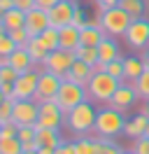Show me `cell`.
Wrapping results in <instances>:
<instances>
[{
    "instance_id": "1",
    "label": "cell",
    "mask_w": 149,
    "mask_h": 154,
    "mask_svg": "<svg viewBox=\"0 0 149 154\" xmlns=\"http://www.w3.org/2000/svg\"><path fill=\"white\" fill-rule=\"evenodd\" d=\"M96 115H98V107L93 100H84L77 107H72L70 112H65V131L72 135H91L93 126H96Z\"/></svg>"
},
{
    "instance_id": "2",
    "label": "cell",
    "mask_w": 149,
    "mask_h": 154,
    "mask_svg": "<svg viewBox=\"0 0 149 154\" xmlns=\"http://www.w3.org/2000/svg\"><path fill=\"white\" fill-rule=\"evenodd\" d=\"M126 119H128L126 112H121L112 105H102L98 107L96 126H93L91 135H96V138H119V135H123Z\"/></svg>"
},
{
    "instance_id": "3",
    "label": "cell",
    "mask_w": 149,
    "mask_h": 154,
    "mask_svg": "<svg viewBox=\"0 0 149 154\" xmlns=\"http://www.w3.org/2000/svg\"><path fill=\"white\" fill-rule=\"evenodd\" d=\"M96 21L100 23V28L105 30V35H110V38H123L133 19H130V14L123 10V7L112 5V7L98 10V19Z\"/></svg>"
},
{
    "instance_id": "4",
    "label": "cell",
    "mask_w": 149,
    "mask_h": 154,
    "mask_svg": "<svg viewBox=\"0 0 149 154\" xmlns=\"http://www.w3.org/2000/svg\"><path fill=\"white\" fill-rule=\"evenodd\" d=\"M121 82H123V79L112 77L107 70H102V72H93L91 79H89V84H86L89 100L98 103V105H107V103H110V98L114 96V91L119 89Z\"/></svg>"
},
{
    "instance_id": "5",
    "label": "cell",
    "mask_w": 149,
    "mask_h": 154,
    "mask_svg": "<svg viewBox=\"0 0 149 154\" xmlns=\"http://www.w3.org/2000/svg\"><path fill=\"white\" fill-rule=\"evenodd\" d=\"M58 107L63 110V112H70L72 107H77L79 103L84 100H89V91L84 84H77V82H70V79H63V84L58 89V94L54 98Z\"/></svg>"
},
{
    "instance_id": "6",
    "label": "cell",
    "mask_w": 149,
    "mask_h": 154,
    "mask_svg": "<svg viewBox=\"0 0 149 154\" xmlns=\"http://www.w3.org/2000/svg\"><path fill=\"white\" fill-rule=\"evenodd\" d=\"M123 42L130 51H142L144 47H149V19L147 17H140V19L130 21L128 30L123 35Z\"/></svg>"
},
{
    "instance_id": "7",
    "label": "cell",
    "mask_w": 149,
    "mask_h": 154,
    "mask_svg": "<svg viewBox=\"0 0 149 154\" xmlns=\"http://www.w3.org/2000/svg\"><path fill=\"white\" fill-rule=\"evenodd\" d=\"M140 100H142V98H140L135 84H133V82H121L119 89L114 91V96L110 98V103H107V105L117 107V110H121V112H130V110H135V107H138Z\"/></svg>"
},
{
    "instance_id": "8",
    "label": "cell",
    "mask_w": 149,
    "mask_h": 154,
    "mask_svg": "<svg viewBox=\"0 0 149 154\" xmlns=\"http://www.w3.org/2000/svg\"><path fill=\"white\" fill-rule=\"evenodd\" d=\"M37 128H61L65 126V112L58 107L56 100L40 103V115H37Z\"/></svg>"
},
{
    "instance_id": "9",
    "label": "cell",
    "mask_w": 149,
    "mask_h": 154,
    "mask_svg": "<svg viewBox=\"0 0 149 154\" xmlns=\"http://www.w3.org/2000/svg\"><path fill=\"white\" fill-rule=\"evenodd\" d=\"M63 84V79L56 75V72H49V70H40V79H37V91H35V103H44V100H54L58 89Z\"/></svg>"
},
{
    "instance_id": "10",
    "label": "cell",
    "mask_w": 149,
    "mask_h": 154,
    "mask_svg": "<svg viewBox=\"0 0 149 154\" xmlns=\"http://www.w3.org/2000/svg\"><path fill=\"white\" fill-rule=\"evenodd\" d=\"M40 70H42V66L33 68V70H26V72H21V75L17 77V82H14V100H28V98H35Z\"/></svg>"
},
{
    "instance_id": "11",
    "label": "cell",
    "mask_w": 149,
    "mask_h": 154,
    "mask_svg": "<svg viewBox=\"0 0 149 154\" xmlns=\"http://www.w3.org/2000/svg\"><path fill=\"white\" fill-rule=\"evenodd\" d=\"M77 61V56H74V51H70V49H63L58 47L56 51H49V56H47L44 61V70H49V72H56V75L63 79V75L72 68V63Z\"/></svg>"
},
{
    "instance_id": "12",
    "label": "cell",
    "mask_w": 149,
    "mask_h": 154,
    "mask_svg": "<svg viewBox=\"0 0 149 154\" xmlns=\"http://www.w3.org/2000/svg\"><path fill=\"white\" fill-rule=\"evenodd\" d=\"M37 115H40V103H35L33 98L14 100V117H12V122L17 126H35Z\"/></svg>"
},
{
    "instance_id": "13",
    "label": "cell",
    "mask_w": 149,
    "mask_h": 154,
    "mask_svg": "<svg viewBox=\"0 0 149 154\" xmlns=\"http://www.w3.org/2000/svg\"><path fill=\"white\" fill-rule=\"evenodd\" d=\"M77 5H79V2H74V0H61V2H56L54 7L49 10V21H51V26H54V28L70 26Z\"/></svg>"
},
{
    "instance_id": "14",
    "label": "cell",
    "mask_w": 149,
    "mask_h": 154,
    "mask_svg": "<svg viewBox=\"0 0 149 154\" xmlns=\"http://www.w3.org/2000/svg\"><path fill=\"white\" fill-rule=\"evenodd\" d=\"M51 26L49 21V10H42V7H33V10L26 12V30L30 33V38H37L40 33H44L47 28Z\"/></svg>"
},
{
    "instance_id": "15",
    "label": "cell",
    "mask_w": 149,
    "mask_h": 154,
    "mask_svg": "<svg viewBox=\"0 0 149 154\" xmlns=\"http://www.w3.org/2000/svg\"><path fill=\"white\" fill-rule=\"evenodd\" d=\"M37 128V126H35ZM35 143H37V149L40 147H47V149H56L65 143V135L61 133V128H37V135H35Z\"/></svg>"
},
{
    "instance_id": "16",
    "label": "cell",
    "mask_w": 149,
    "mask_h": 154,
    "mask_svg": "<svg viewBox=\"0 0 149 154\" xmlns=\"http://www.w3.org/2000/svg\"><path fill=\"white\" fill-rule=\"evenodd\" d=\"M147 124H149V117L144 112H135L133 117L126 119V126H123V138H130V140H138L144 135L147 131Z\"/></svg>"
},
{
    "instance_id": "17",
    "label": "cell",
    "mask_w": 149,
    "mask_h": 154,
    "mask_svg": "<svg viewBox=\"0 0 149 154\" xmlns=\"http://www.w3.org/2000/svg\"><path fill=\"white\" fill-rule=\"evenodd\" d=\"M144 70H147V66H144V61H142L140 54L123 56V82H135Z\"/></svg>"
},
{
    "instance_id": "18",
    "label": "cell",
    "mask_w": 149,
    "mask_h": 154,
    "mask_svg": "<svg viewBox=\"0 0 149 154\" xmlns=\"http://www.w3.org/2000/svg\"><path fill=\"white\" fill-rule=\"evenodd\" d=\"M105 38H107V35H105V30L100 28V23H98V21H89L84 28H79V40H82V45L98 47Z\"/></svg>"
},
{
    "instance_id": "19",
    "label": "cell",
    "mask_w": 149,
    "mask_h": 154,
    "mask_svg": "<svg viewBox=\"0 0 149 154\" xmlns=\"http://www.w3.org/2000/svg\"><path fill=\"white\" fill-rule=\"evenodd\" d=\"M91 75H93V66H89V63H84V61H74L72 63V68L68 70L63 75V79H70V82H77V84H89V79H91Z\"/></svg>"
},
{
    "instance_id": "20",
    "label": "cell",
    "mask_w": 149,
    "mask_h": 154,
    "mask_svg": "<svg viewBox=\"0 0 149 154\" xmlns=\"http://www.w3.org/2000/svg\"><path fill=\"white\" fill-rule=\"evenodd\" d=\"M119 56H123L121 47H119V38H110L107 35L98 45V58H100L102 63H110V61H114V58H119Z\"/></svg>"
},
{
    "instance_id": "21",
    "label": "cell",
    "mask_w": 149,
    "mask_h": 154,
    "mask_svg": "<svg viewBox=\"0 0 149 154\" xmlns=\"http://www.w3.org/2000/svg\"><path fill=\"white\" fill-rule=\"evenodd\" d=\"M9 66L14 68L17 72H26V70L37 68L35 63H33V58H30V54H28L26 47H17L12 54H9Z\"/></svg>"
},
{
    "instance_id": "22",
    "label": "cell",
    "mask_w": 149,
    "mask_h": 154,
    "mask_svg": "<svg viewBox=\"0 0 149 154\" xmlns=\"http://www.w3.org/2000/svg\"><path fill=\"white\" fill-rule=\"evenodd\" d=\"M58 33H61V47L63 49H70V51H74V49L82 45V40H79V28L77 26H63V28H58Z\"/></svg>"
},
{
    "instance_id": "23",
    "label": "cell",
    "mask_w": 149,
    "mask_h": 154,
    "mask_svg": "<svg viewBox=\"0 0 149 154\" xmlns=\"http://www.w3.org/2000/svg\"><path fill=\"white\" fill-rule=\"evenodd\" d=\"M2 26L9 30L14 28H21V26H26V12L19 10V7H12V10H7L5 14H2Z\"/></svg>"
},
{
    "instance_id": "24",
    "label": "cell",
    "mask_w": 149,
    "mask_h": 154,
    "mask_svg": "<svg viewBox=\"0 0 149 154\" xmlns=\"http://www.w3.org/2000/svg\"><path fill=\"white\" fill-rule=\"evenodd\" d=\"M26 49H28V54H30V58H33L35 66H44L49 51H47V47L40 42V38H30V40H28V45H26Z\"/></svg>"
},
{
    "instance_id": "25",
    "label": "cell",
    "mask_w": 149,
    "mask_h": 154,
    "mask_svg": "<svg viewBox=\"0 0 149 154\" xmlns=\"http://www.w3.org/2000/svg\"><path fill=\"white\" fill-rule=\"evenodd\" d=\"M119 7L130 14V19H140L147 14V0H119Z\"/></svg>"
},
{
    "instance_id": "26",
    "label": "cell",
    "mask_w": 149,
    "mask_h": 154,
    "mask_svg": "<svg viewBox=\"0 0 149 154\" xmlns=\"http://www.w3.org/2000/svg\"><path fill=\"white\" fill-rule=\"evenodd\" d=\"M37 38H40V42L47 47V51H56V49L61 47V33H58V28H54V26H49V28H47L44 33H40Z\"/></svg>"
},
{
    "instance_id": "27",
    "label": "cell",
    "mask_w": 149,
    "mask_h": 154,
    "mask_svg": "<svg viewBox=\"0 0 149 154\" xmlns=\"http://www.w3.org/2000/svg\"><path fill=\"white\" fill-rule=\"evenodd\" d=\"M74 56L84 61V63H89V66H96L100 58H98V47H89V45H79V47L74 49Z\"/></svg>"
},
{
    "instance_id": "28",
    "label": "cell",
    "mask_w": 149,
    "mask_h": 154,
    "mask_svg": "<svg viewBox=\"0 0 149 154\" xmlns=\"http://www.w3.org/2000/svg\"><path fill=\"white\" fill-rule=\"evenodd\" d=\"M23 145L17 135L14 138H0V154H21Z\"/></svg>"
},
{
    "instance_id": "29",
    "label": "cell",
    "mask_w": 149,
    "mask_h": 154,
    "mask_svg": "<svg viewBox=\"0 0 149 154\" xmlns=\"http://www.w3.org/2000/svg\"><path fill=\"white\" fill-rule=\"evenodd\" d=\"M133 84H135V89H138L140 98H142V100H147V98H149V68L138 77V79H135V82H133Z\"/></svg>"
},
{
    "instance_id": "30",
    "label": "cell",
    "mask_w": 149,
    "mask_h": 154,
    "mask_svg": "<svg viewBox=\"0 0 149 154\" xmlns=\"http://www.w3.org/2000/svg\"><path fill=\"white\" fill-rule=\"evenodd\" d=\"M17 47H19V45L9 38V33H5V35L0 38V58H9V54H12Z\"/></svg>"
},
{
    "instance_id": "31",
    "label": "cell",
    "mask_w": 149,
    "mask_h": 154,
    "mask_svg": "<svg viewBox=\"0 0 149 154\" xmlns=\"http://www.w3.org/2000/svg\"><path fill=\"white\" fill-rule=\"evenodd\" d=\"M102 140V152L100 154H123L126 149L117 143V138H100Z\"/></svg>"
},
{
    "instance_id": "32",
    "label": "cell",
    "mask_w": 149,
    "mask_h": 154,
    "mask_svg": "<svg viewBox=\"0 0 149 154\" xmlns=\"http://www.w3.org/2000/svg\"><path fill=\"white\" fill-rule=\"evenodd\" d=\"M105 70H107L112 77L123 79V56H119V58H114V61H110V63L105 66Z\"/></svg>"
},
{
    "instance_id": "33",
    "label": "cell",
    "mask_w": 149,
    "mask_h": 154,
    "mask_svg": "<svg viewBox=\"0 0 149 154\" xmlns=\"http://www.w3.org/2000/svg\"><path fill=\"white\" fill-rule=\"evenodd\" d=\"M14 117V100L12 98H5V103L0 105V122L2 124H9Z\"/></svg>"
},
{
    "instance_id": "34",
    "label": "cell",
    "mask_w": 149,
    "mask_h": 154,
    "mask_svg": "<svg viewBox=\"0 0 149 154\" xmlns=\"http://www.w3.org/2000/svg\"><path fill=\"white\" fill-rule=\"evenodd\" d=\"M9 38L17 42L19 47H26L28 45V40H30V33L26 30V26H21V28H14V30H9Z\"/></svg>"
},
{
    "instance_id": "35",
    "label": "cell",
    "mask_w": 149,
    "mask_h": 154,
    "mask_svg": "<svg viewBox=\"0 0 149 154\" xmlns=\"http://www.w3.org/2000/svg\"><path fill=\"white\" fill-rule=\"evenodd\" d=\"M35 135H37V128H35V126H19V133H17V138L21 140V145L33 143V140H35Z\"/></svg>"
},
{
    "instance_id": "36",
    "label": "cell",
    "mask_w": 149,
    "mask_h": 154,
    "mask_svg": "<svg viewBox=\"0 0 149 154\" xmlns=\"http://www.w3.org/2000/svg\"><path fill=\"white\" fill-rule=\"evenodd\" d=\"M86 23H89L86 10H84L82 5H77V10H74V14H72V26H77V28H84Z\"/></svg>"
},
{
    "instance_id": "37",
    "label": "cell",
    "mask_w": 149,
    "mask_h": 154,
    "mask_svg": "<svg viewBox=\"0 0 149 154\" xmlns=\"http://www.w3.org/2000/svg\"><path fill=\"white\" fill-rule=\"evenodd\" d=\"M19 75H21V72H17L9 63L7 66H0V82H17Z\"/></svg>"
},
{
    "instance_id": "38",
    "label": "cell",
    "mask_w": 149,
    "mask_h": 154,
    "mask_svg": "<svg viewBox=\"0 0 149 154\" xmlns=\"http://www.w3.org/2000/svg\"><path fill=\"white\" fill-rule=\"evenodd\" d=\"M135 154H149V138L147 135H142L138 140H133V147H130Z\"/></svg>"
},
{
    "instance_id": "39",
    "label": "cell",
    "mask_w": 149,
    "mask_h": 154,
    "mask_svg": "<svg viewBox=\"0 0 149 154\" xmlns=\"http://www.w3.org/2000/svg\"><path fill=\"white\" fill-rule=\"evenodd\" d=\"M56 154H79V152H77V145H74V140H65L61 147H56Z\"/></svg>"
},
{
    "instance_id": "40",
    "label": "cell",
    "mask_w": 149,
    "mask_h": 154,
    "mask_svg": "<svg viewBox=\"0 0 149 154\" xmlns=\"http://www.w3.org/2000/svg\"><path fill=\"white\" fill-rule=\"evenodd\" d=\"M19 133V126L14 122H9V124H2V131H0V138H14Z\"/></svg>"
},
{
    "instance_id": "41",
    "label": "cell",
    "mask_w": 149,
    "mask_h": 154,
    "mask_svg": "<svg viewBox=\"0 0 149 154\" xmlns=\"http://www.w3.org/2000/svg\"><path fill=\"white\" fill-rule=\"evenodd\" d=\"M14 7L28 12V10H33V7H35V0H14Z\"/></svg>"
},
{
    "instance_id": "42",
    "label": "cell",
    "mask_w": 149,
    "mask_h": 154,
    "mask_svg": "<svg viewBox=\"0 0 149 154\" xmlns=\"http://www.w3.org/2000/svg\"><path fill=\"white\" fill-rule=\"evenodd\" d=\"M89 2H93L98 10H102V7H112V5H119V0H89Z\"/></svg>"
},
{
    "instance_id": "43",
    "label": "cell",
    "mask_w": 149,
    "mask_h": 154,
    "mask_svg": "<svg viewBox=\"0 0 149 154\" xmlns=\"http://www.w3.org/2000/svg\"><path fill=\"white\" fill-rule=\"evenodd\" d=\"M56 2H61V0H35L37 7H42V10H51Z\"/></svg>"
},
{
    "instance_id": "44",
    "label": "cell",
    "mask_w": 149,
    "mask_h": 154,
    "mask_svg": "<svg viewBox=\"0 0 149 154\" xmlns=\"http://www.w3.org/2000/svg\"><path fill=\"white\" fill-rule=\"evenodd\" d=\"M12 7H14V0H0V10H2V12L12 10Z\"/></svg>"
},
{
    "instance_id": "45",
    "label": "cell",
    "mask_w": 149,
    "mask_h": 154,
    "mask_svg": "<svg viewBox=\"0 0 149 154\" xmlns=\"http://www.w3.org/2000/svg\"><path fill=\"white\" fill-rule=\"evenodd\" d=\"M140 56H142V61H144V66L149 68V47L142 49V51H140Z\"/></svg>"
},
{
    "instance_id": "46",
    "label": "cell",
    "mask_w": 149,
    "mask_h": 154,
    "mask_svg": "<svg viewBox=\"0 0 149 154\" xmlns=\"http://www.w3.org/2000/svg\"><path fill=\"white\" fill-rule=\"evenodd\" d=\"M140 112H144V115L149 117V98H147V100H142V110H140Z\"/></svg>"
},
{
    "instance_id": "47",
    "label": "cell",
    "mask_w": 149,
    "mask_h": 154,
    "mask_svg": "<svg viewBox=\"0 0 149 154\" xmlns=\"http://www.w3.org/2000/svg\"><path fill=\"white\" fill-rule=\"evenodd\" d=\"M37 154H56V149H47V147H40Z\"/></svg>"
},
{
    "instance_id": "48",
    "label": "cell",
    "mask_w": 149,
    "mask_h": 154,
    "mask_svg": "<svg viewBox=\"0 0 149 154\" xmlns=\"http://www.w3.org/2000/svg\"><path fill=\"white\" fill-rule=\"evenodd\" d=\"M5 33H7V28H5V26H2V21H0V38H2Z\"/></svg>"
},
{
    "instance_id": "49",
    "label": "cell",
    "mask_w": 149,
    "mask_h": 154,
    "mask_svg": "<svg viewBox=\"0 0 149 154\" xmlns=\"http://www.w3.org/2000/svg\"><path fill=\"white\" fill-rule=\"evenodd\" d=\"M21 154H37V149H23Z\"/></svg>"
},
{
    "instance_id": "50",
    "label": "cell",
    "mask_w": 149,
    "mask_h": 154,
    "mask_svg": "<svg viewBox=\"0 0 149 154\" xmlns=\"http://www.w3.org/2000/svg\"><path fill=\"white\" fill-rule=\"evenodd\" d=\"M5 103V94H2V89H0V105Z\"/></svg>"
},
{
    "instance_id": "51",
    "label": "cell",
    "mask_w": 149,
    "mask_h": 154,
    "mask_svg": "<svg viewBox=\"0 0 149 154\" xmlns=\"http://www.w3.org/2000/svg\"><path fill=\"white\" fill-rule=\"evenodd\" d=\"M144 135H147V138H149V124H147V131H144Z\"/></svg>"
},
{
    "instance_id": "52",
    "label": "cell",
    "mask_w": 149,
    "mask_h": 154,
    "mask_svg": "<svg viewBox=\"0 0 149 154\" xmlns=\"http://www.w3.org/2000/svg\"><path fill=\"white\" fill-rule=\"evenodd\" d=\"M123 154H135V152H133V149H128V152H123Z\"/></svg>"
},
{
    "instance_id": "53",
    "label": "cell",
    "mask_w": 149,
    "mask_h": 154,
    "mask_svg": "<svg viewBox=\"0 0 149 154\" xmlns=\"http://www.w3.org/2000/svg\"><path fill=\"white\" fill-rule=\"evenodd\" d=\"M2 14H5V12H2V10H0V21H2Z\"/></svg>"
},
{
    "instance_id": "54",
    "label": "cell",
    "mask_w": 149,
    "mask_h": 154,
    "mask_svg": "<svg viewBox=\"0 0 149 154\" xmlns=\"http://www.w3.org/2000/svg\"><path fill=\"white\" fill-rule=\"evenodd\" d=\"M0 131H2V122H0Z\"/></svg>"
}]
</instances>
